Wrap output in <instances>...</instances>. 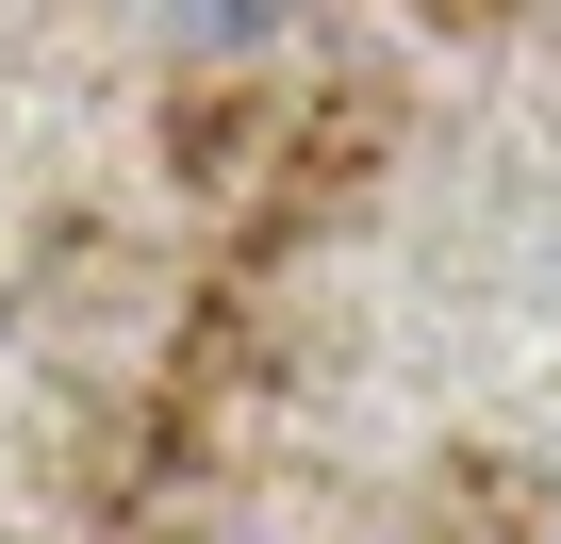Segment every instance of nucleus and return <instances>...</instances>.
<instances>
[{
	"label": "nucleus",
	"mask_w": 561,
	"mask_h": 544,
	"mask_svg": "<svg viewBox=\"0 0 561 544\" xmlns=\"http://www.w3.org/2000/svg\"><path fill=\"white\" fill-rule=\"evenodd\" d=\"M182 34H248V18H280V0H165Z\"/></svg>",
	"instance_id": "nucleus-1"
}]
</instances>
